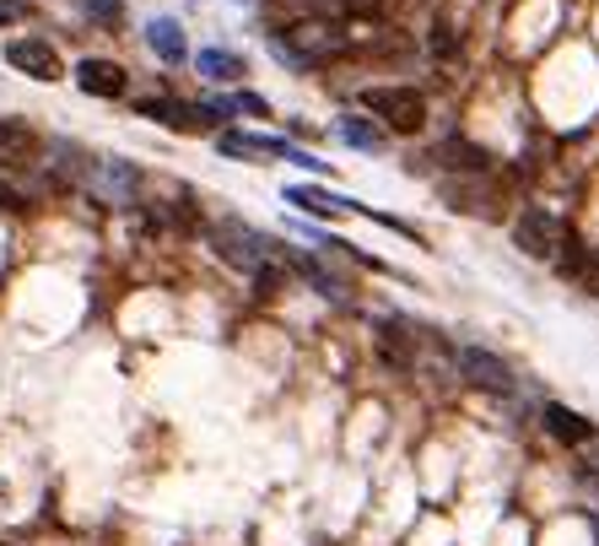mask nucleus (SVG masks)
I'll return each instance as SVG.
<instances>
[{
  "instance_id": "f257e3e1",
  "label": "nucleus",
  "mask_w": 599,
  "mask_h": 546,
  "mask_svg": "<svg viewBox=\"0 0 599 546\" xmlns=\"http://www.w3.org/2000/svg\"><path fill=\"white\" fill-rule=\"evenodd\" d=\"M346 49H352V39L329 17H297L292 28L271 33V54H276L281 65H292V71H314V65L346 54Z\"/></svg>"
},
{
  "instance_id": "f03ea898",
  "label": "nucleus",
  "mask_w": 599,
  "mask_h": 546,
  "mask_svg": "<svg viewBox=\"0 0 599 546\" xmlns=\"http://www.w3.org/2000/svg\"><path fill=\"white\" fill-rule=\"evenodd\" d=\"M211 250L222 254L227 265H238V271H265L271 265V244H265V233H254L248 222H238V216H222L216 228H211Z\"/></svg>"
},
{
  "instance_id": "7ed1b4c3",
  "label": "nucleus",
  "mask_w": 599,
  "mask_h": 546,
  "mask_svg": "<svg viewBox=\"0 0 599 546\" xmlns=\"http://www.w3.org/2000/svg\"><path fill=\"white\" fill-rule=\"evenodd\" d=\"M362 103H367L389 130H399V135L422 130V120H427V98H422L416 87H367Z\"/></svg>"
},
{
  "instance_id": "20e7f679",
  "label": "nucleus",
  "mask_w": 599,
  "mask_h": 546,
  "mask_svg": "<svg viewBox=\"0 0 599 546\" xmlns=\"http://www.w3.org/2000/svg\"><path fill=\"white\" fill-rule=\"evenodd\" d=\"M561 239H567V222H561V216H551L546 206L519 211V222H514V244H519L529 260H557Z\"/></svg>"
},
{
  "instance_id": "39448f33",
  "label": "nucleus",
  "mask_w": 599,
  "mask_h": 546,
  "mask_svg": "<svg viewBox=\"0 0 599 546\" xmlns=\"http://www.w3.org/2000/svg\"><path fill=\"white\" fill-rule=\"evenodd\" d=\"M6 65L33 77V82H60L65 77V65H60V54H54L49 39H11L6 43Z\"/></svg>"
},
{
  "instance_id": "423d86ee",
  "label": "nucleus",
  "mask_w": 599,
  "mask_h": 546,
  "mask_svg": "<svg viewBox=\"0 0 599 546\" xmlns=\"http://www.w3.org/2000/svg\"><path fill=\"white\" fill-rule=\"evenodd\" d=\"M459 374L470 378L476 390H491V395H508L514 390V368L497 357V352H486V346H459Z\"/></svg>"
},
{
  "instance_id": "0eeeda50",
  "label": "nucleus",
  "mask_w": 599,
  "mask_h": 546,
  "mask_svg": "<svg viewBox=\"0 0 599 546\" xmlns=\"http://www.w3.org/2000/svg\"><path fill=\"white\" fill-rule=\"evenodd\" d=\"M87 184H92V195L98 201H135L141 195V169L135 163H124V158H109V163H98V169H87Z\"/></svg>"
},
{
  "instance_id": "6e6552de",
  "label": "nucleus",
  "mask_w": 599,
  "mask_h": 546,
  "mask_svg": "<svg viewBox=\"0 0 599 546\" xmlns=\"http://www.w3.org/2000/svg\"><path fill=\"white\" fill-rule=\"evenodd\" d=\"M540 427L557 438V444H567V449H578V444H589L595 438V422L578 417L572 406H561V401H546L540 406Z\"/></svg>"
},
{
  "instance_id": "1a4fd4ad",
  "label": "nucleus",
  "mask_w": 599,
  "mask_h": 546,
  "mask_svg": "<svg viewBox=\"0 0 599 546\" xmlns=\"http://www.w3.org/2000/svg\"><path fill=\"white\" fill-rule=\"evenodd\" d=\"M77 87L87 98H124L130 77H124V65H114V60H77Z\"/></svg>"
},
{
  "instance_id": "9d476101",
  "label": "nucleus",
  "mask_w": 599,
  "mask_h": 546,
  "mask_svg": "<svg viewBox=\"0 0 599 546\" xmlns=\"http://www.w3.org/2000/svg\"><path fill=\"white\" fill-rule=\"evenodd\" d=\"M146 43H152V54H158L162 65H179V60L190 54V43H184V28H179L173 17H158V22H146Z\"/></svg>"
},
{
  "instance_id": "9b49d317",
  "label": "nucleus",
  "mask_w": 599,
  "mask_h": 546,
  "mask_svg": "<svg viewBox=\"0 0 599 546\" xmlns=\"http://www.w3.org/2000/svg\"><path fill=\"white\" fill-rule=\"evenodd\" d=\"M286 206L335 216V211H362V201H352V195H329V190H314V184H292V190H286Z\"/></svg>"
},
{
  "instance_id": "f8f14e48",
  "label": "nucleus",
  "mask_w": 599,
  "mask_h": 546,
  "mask_svg": "<svg viewBox=\"0 0 599 546\" xmlns=\"http://www.w3.org/2000/svg\"><path fill=\"white\" fill-rule=\"evenodd\" d=\"M39 152V135L33 125H22V120H0V163L11 169V163H28Z\"/></svg>"
},
{
  "instance_id": "ddd939ff",
  "label": "nucleus",
  "mask_w": 599,
  "mask_h": 546,
  "mask_svg": "<svg viewBox=\"0 0 599 546\" xmlns=\"http://www.w3.org/2000/svg\"><path fill=\"white\" fill-rule=\"evenodd\" d=\"M135 109H141V120H158L167 130H195V109H184L173 98H141Z\"/></svg>"
},
{
  "instance_id": "4468645a",
  "label": "nucleus",
  "mask_w": 599,
  "mask_h": 546,
  "mask_svg": "<svg viewBox=\"0 0 599 546\" xmlns=\"http://www.w3.org/2000/svg\"><path fill=\"white\" fill-rule=\"evenodd\" d=\"M195 65H200V77H211V82H238V77H248V65H243L238 54H227V49H200Z\"/></svg>"
},
{
  "instance_id": "2eb2a0df",
  "label": "nucleus",
  "mask_w": 599,
  "mask_h": 546,
  "mask_svg": "<svg viewBox=\"0 0 599 546\" xmlns=\"http://www.w3.org/2000/svg\"><path fill=\"white\" fill-rule=\"evenodd\" d=\"M335 130H341V135L357 146V152H384V130L367 125L362 114H341V120H335Z\"/></svg>"
},
{
  "instance_id": "dca6fc26",
  "label": "nucleus",
  "mask_w": 599,
  "mask_h": 546,
  "mask_svg": "<svg viewBox=\"0 0 599 546\" xmlns=\"http://www.w3.org/2000/svg\"><path fill=\"white\" fill-rule=\"evenodd\" d=\"M443 158H448V169H459V173H486V163H491L480 146L459 141V135H454V141H443Z\"/></svg>"
},
{
  "instance_id": "f3484780",
  "label": "nucleus",
  "mask_w": 599,
  "mask_h": 546,
  "mask_svg": "<svg viewBox=\"0 0 599 546\" xmlns=\"http://www.w3.org/2000/svg\"><path fill=\"white\" fill-rule=\"evenodd\" d=\"M286 260H292V265H297V271H303V276H308V282H314V287H319L324 297H335V303L346 297V287H341V282H335L329 271H324L319 260H308V254H286Z\"/></svg>"
},
{
  "instance_id": "a211bd4d",
  "label": "nucleus",
  "mask_w": 599,
  "mask_h": 546,
  "mask_svg": "<svg viewBox=\"0 0 599 546\" xmlns=\"http://www.w3.org/2000/svg\"><path fill=\"white\" fill-rule=\"evenodd\" d=\"M346 17H362V22H384L395 11V0H341Z\"/></svg>"
},
{
  "instance_id": "6ab92c4d",
  "label": "nucleus",
  "mask_w": 599,
  "mask_h": 546,
  "mask_svg": "<svg viewBox=\"0 0 599 546\" xmlns=\"http://www.w3.org/2000/svg\"><path fill=\"white\" fill-rule=\"evenodd\" d=\"M572 282H578L583 293H595V297H599V250H583V260L572 265Z\"/></svg>"
},
{
  "instance_id": "aec40b11",
  "label": "nucleus",
  "mask_w": 599,
  "mask_h": 546,
  "mask_svg": "<svg viewBox=\"0 0 599 546\" xmlns=\"http://www.w3.org/2000/svg\"><path fill=\"white\" fill-rule=\"evenodd\" d=\"M454 49H459V43H454V28H448V22H438V28H433V54H443V60H448Z\"/></svg>"
},
{
  "instance_id": "412c9836",
  "label": "nucleus",
  "mask_w": 599,
  "mask_h": 546,
  "mask_svg": "<svg viewBox=\"0 0 599 546\" xmlns=\"http://www.w3.org/2000/svg\"><path fill=\"white\" fill-rule=\"evenodd\" d=\"M87 11H92L98 22H120V0H87Z\"/></svg>"
},
{
  "instance_id": "4be33fe9",
  "label": "nucleus",
  "mask_w": 599,
  "mask_h": 546,
  "mask_svg": "<svg viewBox=\"0 0 599 546\" xmlns=\"http://www.w3.org/2000/svg\"><path fill=\"white\" fill-rule=\"evenodd\" d=\"M0 211H28V201H22L11 184H0Z\"/></svg>"
},
{
  "instance_id": "5701e85b",
  "label": "nucleus",
  "mask_w": 599,
  "mask_h": 546,
  "mask_svg": "<svg viewBox=\"0 0 599 546\" xmlns=\"http://www.w3.org/2000/svg\"><path fill=\"white\" fill-rule=\"evenodd\" d=\"M6 17H11V6H0V28H6Z\"/></svg>"
},
{
  "instance_id": "b1692460",
  "label": "nucleus",
  "mask_w": 599,
  "mask_h": 546,
  "mask_svg": "<svg viewBox=\"0 0 599 546\" xmlns=\"http://www.w3.org/2000/svg\"><path fill=\"white\" fill-rule=\"evenodd\" d=\"M238 6H243V0H238Z\"/></svg>"
}]
</instances>
